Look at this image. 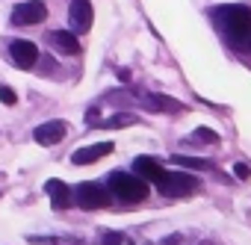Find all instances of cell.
I'll return each instance as SVG.
<instances>
[{"label":"cell","mask_w":251,"mask_h":245,"mask_svg":"<svg viewBox=\"0 0 251 245\" xmlns=\"http://www.w3.org/2000/svg\"><path fill=\"white\" fill-rule=\"evenodd\" d=\"M216 21H219L222 33L227 36V42L236 50H242V53L251 50V9H245V6H222V9H216Z\"/></svg>","instance_id":"1"},{"label":"cell","mask_w":251,"mask_h":245,"mask_svg":"<svg viewBox=\"0 0 251 245\" xmlns=\"http://www.w3.org/2000/svg\"><path fill=\"white\" fill-rule=\"evenodd\" d=\"M109 189L118 201H127V204H139L148 198V183L145 177L127 174V172H112L109 174Z\"/></svg>","instance_id":"2"},{"label":"cell","mask_w":251,"mask_h":245,"mask_svg":"<svg viewBox=\"0 0 251 245\" xmlns=\"http://www.w3.org/2000/svg\"><path fill=\"white\" fill-rule=\"evenodd\" d=\"M195 177H189V174H183V172H166L160 180H157V189L163 192V195H169V198H183V195H189V192H195Z\"/></svg>","instance_id":"3"},{"label":"cell","mask_w":251,"mask_h":245,"mask_svg":"<svg viewBox=\"0 0 251 245\" xmlns=\"http://www.w3.org/2000/svg\"><path fill=\"white\" fill-rule=\"evenodd\" d=\"M45 18H48V6L42 3V0H27V3H21V6L12 9V24H18V27L42 24Z\"/></svg>","instance_id":"4"},{"label":"cell","mask_w":251,"mask_h":245,"mask_svg":"<svg viewBox=\"0 0 251 245\" xmlns=\"http://www.w3.org/2000/svg\"><path fill=\"white\" fill-rule=\"evenodd\" d=\"M74 198H77V204H80L83 210H100V207H106V204H109L106 189H103V186H98V183H80V186H77V192H74Z\"/></svg>","instance_id":"5"},{"label":"cell","mask_w":251,"mask_h":245,"mask_svg":"<svg viewBox=\"0 0 251 245\" xmlns=\"http://www.w3.org/2000/svg\"><path fill=\"white\" fill-rule=\"evenodd\" d=\"M92 18H95V9H92L89 0H71V6H68V24H71V33H89Z\"/></svg>","instance_id":"6"},{"label":"cell","mask_w":251,"mask_h":245,"mask_svg":"<svg viewBox=\"0 0 251 245\" xmlns=\"http://www.w3.org/2000/svg\"><path fill=\"white\" fill-rule=\"evenodd\" d=\"M65 133H68V124L56 118V121H45V124H39V127L33 130V139H36L39 145L50 148V145H59V142L65 139Z\"/></svg>","instance_id":"7"},{"label":"cell","mask_w":251,"mask_h":245,"mask_svg":"<svg viewBox=\"0 0 251 245\" xmlns=\"http://www.w3.org/2000/svg\"><path fill=\"white\" fill-rule=\"evenodd\" d=\"M9 56H12V62L18 68H33L39 62V48L33 42H27V39H15L9 45Z\"/></svg>","instance_id":"8"},{"label":"cell","mask_w":251,"mask_h":245,"mask_svg":"<svg viewBox=\"0 0 251 245\" xmlns=\"http://www.w3.org/2000/svg\"><path fill=\"white\" fill-rule=\"evenodd\" d=\"M48 42H50V48L56 53H65V56H77L80 53V42L74 39L71 30H53V33H48Z\"/></svg>","instance_id":"9"},{"label":"cell","mask_w":251,"mask_h":245,"mask_svg":"<svg viewBox=\"0 0 251 245\" xmlns=\"http://www.w3.org/2000/svg\"><path fill=\"white\" fill-rule=\"evenodd\" d=\"M112 154V142H98V145H89V148H80L71 154V163L74 166H89V163H98L100 157Z\"/></svg>","instance_id":"10"},{"label":"cell","mask_w":251,"mask_h":245,"mask_svg":"<svg viewBox=\"0 0 251 245\" xmlns=\"http://www.w3.org/2000/svg\"><path fill=\"white\" fill-rule=\"evenodd\" d=\"M45 192L50 195V204H53L56 210H65V207H71V186H68L65 180H56V177H50V180L45 183Z\"/></svg>","instance_id":"11"},{"label":"cell","mask_w":251,"mask_h":245,"mask_svg":"<svg viewBox=\"0 0 251 245\" xmlns=\"http://www.w3.org/2000/svg\"><path fill=\"white\" fill-rule=\"evenodd\" d=\"M133 172H136L139 177H145V180H154V183L166 174V169H163L154 157H136V160H133Z\"/></svg>","instance_id":"12"},{"label":"cell","mask_w":251,"mask_h":245,"mask_svg":"<svg viewBox=\"0 0 251 245\" xmlns=\"http://www.w3.org/2000/svg\"><path fill=\"white\" fill-rule=\"evenodd\" d=\"M142 103L151 112H183V103L175 98H166V95H148V98H142Z\"/></svg>","instance_id":"13"},{"label":"cell","mask_w":251,"mask_h":245,"mask_svg":"<svg viewBox=\"0 0 251 245\" xmlns=\"http://www.w3.org/2000/svg\"><path fill=\"white\" fill-rule=\"evenodd\" d=\"M136 115H130V112H115V115H109L106 121H100L98 127H109V130H118V127H133L136 124Z\"/></svg>","instance_id":"14"},{"label":"cell","mask_w":251,"mask_h":245,"mask_svg":"<svg viewBox=\"0 0 251 245\" xmlns=\"http://www.w3.org/2000/svg\"><path fill=\"white\" fill-rule=\"evenodd\" d=\"M172 163H175V166H183V169H192V172H207V169H210V163H207V160L186 157V154H175V157H172Z\"/></svg>","instance_id":"15"},{"label":"cell","mask_w":251,"mask_h":245,"mask_svg":"<svg viewBox=\"0 0 251 245\" xmlns=\"http://www.w3.org/2000/svg\"><path fill=\"white\" fill-rule=\"evenodd\" d=\"M195 142H204V145H219V133L210 130V127H198L195 130Z\"/></svg>","instance_id":"16"},{"label":"cell","mask_w":251,"mask_h":245,"mask_svg":"<svg viewBox=\"0 0 251 245\" xmlns=\"http://www.w3.org/2000/svg\"><path fill=\"white\" fill-rule=\"evenodd\" d=\"M0 100H3L6 106H15V103H18V95H15L9 86H0Z\"/></svg>","instance_id":"17"},{"label":"cell","mask_w":251,"mask_h":245,"mask_svg":"<svg viewBox=\"0 0 251 245\" xmlns=\"http://www.w3.org/2000/svg\"><path fill=\"white\" fill-rule=\"evenodd\" d=\"M103 245H127L124 233H103Z\"/></svg>","instance_id":"18"},{"label":"cell","mask_w":251,"mask_h":245,"mask_svg":"<svg viewBox=\"0 0 251 245\" xmlns=\"http://www.w3.org/2000/svg\"><path fill=\"white\" fill-rule=\"evenodd\" d=\"M233 174H236L239 180H248V177H251V169H248L245 163H236V166H233Z\"/></svg>","instance_id":"19"},{"label":"cell","mask_w":251,"mask_h":245,"mask_svg":"<svg viewBox=\"0 0 251 245\" xmlns=\"http://www.w3.org/2000/svg\"><path fill=\"white\" fill-rule=\"evenodd\" d=\"M180 242V236H169V239H163V245H177Z\"/></svg>","instance_id":"20"}]
</instances>
